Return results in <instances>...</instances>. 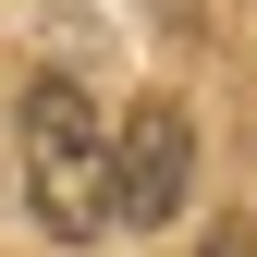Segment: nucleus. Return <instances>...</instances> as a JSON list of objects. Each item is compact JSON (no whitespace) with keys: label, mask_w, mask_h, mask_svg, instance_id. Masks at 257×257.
Segmentation results:
<instances>
[{"label":"nucleus","mask_w":257,"mask_h":257,"mask_svg":"<svg viewBox=\"0 0 257 257\" xmlns=\"http://www.w3.org/2000/svg\"><path fill=\"white\" fill-rule=\"evenodd\" d=\"M13 135H25V208H37L61 245H86V233L110 220V208H98V159H110L98 98H86L74 74H37L25 110H13Z\"/></svg>","instance_id":"f257e3e1"},{"label":"nucleus","mask_w":257,"mask_h":257,"mask_svg":"<svg viewBox=\"0 0 257 257\" xmlns=\"http://www.w3.org/2000/svg\"><path fill=\"white\" fill-rule=\"evenodd\" d=\"M184 184H196V122H184V98H135V110L110 122V159H98L110 233H159V220H184Z\"/></svg>","instance_id":"f03ea898"},{"label":"nucleus","mask_w":257,"mask_h":257,"mask_svg":"<svg viewBox=\"0 0 257 257\" xmlns=\"http://www.w3.org/2000/svg\"><path fill=\"white\" fill-rule=\"evenodd\" d=\"M196 257H257V233H233V220H220V233H208Z\"/></svg>","instance_id":"7ed1b4c3"},{"label":"nucleus","mask_w":257,"mask_h":257,"mask_svg":"<svg viewBox=\"0 0 257 257\" xmlns=\"http://www.w3.org/2000/svg\"><path fill=\"white\" fill-rule=\"evenodd\" d=\"M159 13H172V25H184V37H196V25H208V0H159Z\"/></svg>","instance_id":"20e7f679"}]
</instances>
